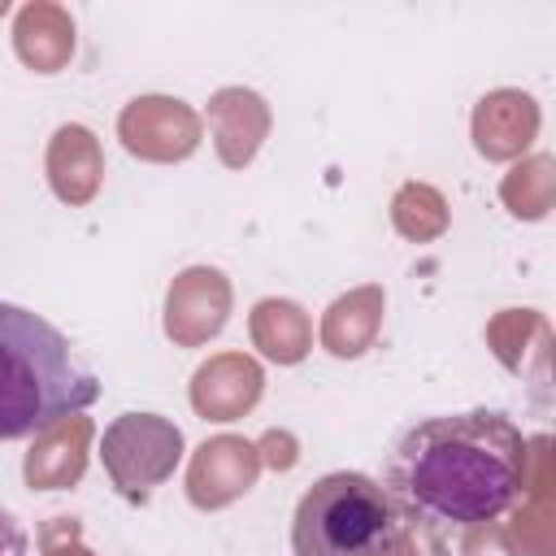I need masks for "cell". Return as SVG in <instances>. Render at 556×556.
Listing matches in <instances>:
<instances>
[{
  "mask_svg": "<svg viewBox=\"0 0 556 556\" xmlns=\"http://www.w3.org/2000/svg\"><path fill=\"white\" fill-rule=\"evenodd\" d=\"M530 443L495 408L421 417L387 452V495L413 521L473 530L504 517L526 486Z\"/></svg>",
  "mask_w": 556,
  "mask_h": 556,
  "instance_id": "cell-1",
  "label": "cell"
},
{
  "mask_svg": "<svg viewBox=\"0 0 556 556\" xmlns=\"http://www.w3.org/2000/svg\"><path fill=\"white\" fill-rule=\"evenodd\" d=\"M96 395V369L56 326L0 300V443L35 439L78 417Z\"/></svg>",
  "mask_w": 556,
  "mask_h": 556,
  "instance_id": "cell-2",
  "label": "cell"
},
{
  "mask_svg": "<svg viewBox=\"0 0 556 556\" xmlns=\"http://www.w3.org/2000/svg\"><path fill=\"white\" fill-rule=\"evenodd\" d=\"M404 513L382 482L356 469L317 478L291 517L295 556H395Z\"/></svg>",
  "mask_w": 556,
  "mask_h": 556,
  "instance_id": "cell-3",
  "label": "cell"
},
{
  "mask_svg": "<svg viewBox=\"0 0 556 556\" xmlns=\"http://www.w3.org/2000/svg\"><path fill=\"white\" fill-rule=\"evenodd\" d=\"M30 539H26V526L0 504V556H26Z\"/></svg>",
  "mask_w": 556,
  "mask_h": 556,
  "instance_id": "cell-4",
  "label": "cell"
}]
</instances>
